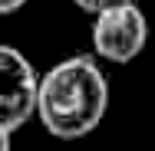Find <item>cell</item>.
<instances>
[{
    "label": "cell",
    "instance_id": "5",
    "mask_svg": "<svg viewBox=\"0 0 155 151\" xmlns=\"http://www.w3.org/2000/svg\"><path fill=\"white\" fill-rule=\"evenodd\" d=\"M30 0H0V17H7V13H17L20 7H27Z\"/></svg>",
    "mask_w": 155,
    "mask_h": 151
},
{
    "label": "cell",
    "instance_id": "6",
    "mask_svg": "<svg viewBox=\"0 0 155 151\" xmlns=\"http://www.w3.org/2000/svg\"><path fill=\"white\" fill-rule=\"evenodd\" d=\"M10 135H13V131L0 128V151H10Z\"/></svg>",
    "mask_w": 155,
    "mask_h": 151
},
{
    "label": "cell",
    "instance_id": "3",
    "mask_svg": "<svg viewBox=\"0 0 155 151\" xmlns=\"http://www.w3.org/2000/svg\"><path fill=\"white\" fill-rule=\"evenodd\" d=\"M36 69L17 49L0 43V128L17 131L36 115Z\"/></svg>",
    "mask_w": 155,
    "mask_h": 151
},
{
    "label": "cell",
    "instance_id": "1",
    "mask_svg": "<svg viewBox=\"0 0 155 151\" xmlns=\"http://www.w3.org/2000/svg\"><path fill=\"white\" fill-rule=\"evenodd\" d=\"M106 109L109 79L93 56H66L36 82V118L60 141H76L96 131Z\"/></svg>",
    "mask_w": 155,
    "mask_h": 151
},
{
    "label": "cell",
    "instance_id": "4",
    "mask_svg": "<svg viewBox=\"0 0 155 151\" xmlns=\"http://www.w3.org/2000/svg\"><path fill=\"white\" fill-rule=\"evenodd\" d=\"M79 10H86L89 17L93 13H102V10H112V7H122V3H132V0H73Z\"/></svg>",
    "mask_w": 155,
    "mask_h": 151
},
{
    "label": "cell",
    "instance_id": "2",
    "mask_svg": "<svg viewBox=\"0 0 155 151\" xmlns=\"http://www.w3.org/2000/svg\"><path fill=\"white\" fill-rule=\"evenodd\" d=\"M149 39V20L139 10V3H122L112 10L93 13V49L106 62H132Z\"/></svg>",
    "mask_w": 155,
    "mask_h": 151
}]
</instances>
